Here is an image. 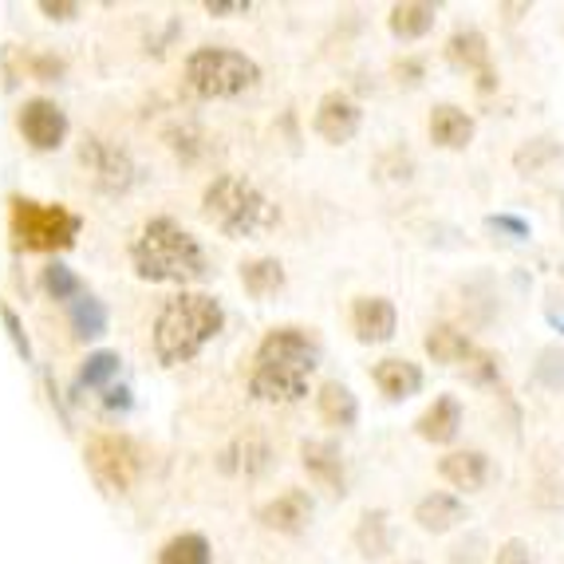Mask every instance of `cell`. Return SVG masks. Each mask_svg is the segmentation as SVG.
I'll use <instances>...</instances> for the list:
<instances>
[{
  "mask_svg": "<svg viewBox=\"0 0 564 564\" xmlns=\"http://www.w3.org/2000/svg\"><path fill=\"white\" fill-rule=\"evenodd\" d=\"M289 284V273L276 257H253V261L241 264V289L253 296V301H269L276 292H284Z\"/></svg>",
  "mask_w": 564,
  "mask_h": 564,
  "instance_id": "d4e9b609",
  "label": "cell"
},
{
  "mask_svg": "<svg viewBox=\"0 0 564 564\" xmlns=\"http://www.w3.org/2000/svg\"><path fill=\"white\" fill-rule=\"evenodd\" d=\"M40 12L47 20H76L84 12V4H76V0H40Z\"/></svg>",
  "mask_w": 564,
  "mask_h": 564,
  "instance_id": "836d02e7",
  "label": "cell"
},
{
  "mask_svg": "<svg viewBox=\"0 0 564 564\" xmlns=\"http://www.w3.org/2000/svg\"><path fill=\"white\" fill-rule=\"evenodd\" d=\"M131 269L147 284H198L209 276V257L202 241L174 217H151L131 241Z\"/></svg>",
  "mask_w": 564,
  "mask_h": 564,
  "instance_id": "7a4b0ae2",
  "label": "cell"
},
{
  "mask_svg": "<svg viewBox=\"0 0 564 564\" xmlns=\"http://www.w3.org/2000/svg\"><path fill=\"white\" fill-rule=\"evenodd\" d=\"M9 234L24 253H64L84 234V217L59 202H36L24 194L9 198Z\"/></svg>",
  "mask_w": 564,
  "mask_h": 564,
  "instance_id": "8992f818",
  "label": "cell"
},
{
  "mask_svg": "<svg viewBox=\"0 0 564 564\" xmlns=\"http://www.w3.org/2000/svg\"><path fill=\"white\" fill-rule=\"evenodd\" d=\"M351 332L359 344H391L399 332V312L387 296H356L351 301Z\"/></svg>",
  "mask_w": 564,
  "mask_h": 564,
  "instance_id": "8fae6325",
  "label": "cell"
},
{
  "mask_svg": "<svg viewBox=\"0 0 564 564\" xmlns=\"http://www.w3.org/2000/svg\"><path fill=\"white\" fill-rule=\"evenodd\" d=\"M122 371V356L111 348L87 351V359L76 371V391H107L115 387V376Z\"/></svg>",
  "mask_w": 564,
  "mask_h": 564,
  "instance_id": "4316f807",
  "label": "cell"
},
{
  "mask_svg": "<svg viewBox=\"0 0 564 564\" xmlns=\"http://www.w3.org/2000/svg\"><path fill=\"white\" fill-rule=\"evenodd\" d=\"M17 131L20 139L29 142L32 151L47 154V151H59L67 142V131H72V122H67V111L56 104V99H24L17 111Z\"/></svg>",
  "mask_w": 564,
  "mask_h": 564,
  "instance_id": "9c48e42d",
  "label": "cell"
},
{
  "mask_svg": "<svg viewBox=\"0 0 564 564\" xmlns=\"http://www.w3.org/2000/svg\"><path fill=\"white\" fill-rule=\"evenodd\" d=\"M438 474L443 481H451L454 489H481L489 481V454L486 451H451L438 458Z\"/></svg>",
  "mask_w": 564,
  "mask_h": 564,
  "instance_id": "44dd1931",
  "label": "cell"
},
{
  "mask_svg": "<svg viewBox=\"0 0 564 564\" xmlns=\"http://www.w3.org/2000/svg\"><path fill=\"white\" fill-rule=\"evenodd\" d=\"M40 289H44L47 301H56V304H72L76 296L87 292L84 281H79V273L64 261H47L44 269H40Z\"/></svg>",
  "mask_w": 564,
  "mask_h": 564,
  "instance_id": "83f0119b",
  "label": "cell"
},
{
  "mask_svg": "<svg viewBox=\"0 0 564 564\" xmlns=\"http://www.w3.org/2000/svg\"><path fill=\"white\" fill-rule=\"evenodd\" d=\"M324 348L301 324H281L264 332L253 351V371H249V395L269 406H292L308 395L312 376L321 371Z\"/></svg>",
  "mask_w": 564,
  "mask_h": 564,
  "instance_id": "6da1fadb",
  "label": "cell"
},
{
  "mask_svg": "<svg viewBox=\"0 0 564 564\" xmlns=\"http://www.w3.org/2000/svg\"><path fill=\"white\" fill-rule=\"evenodd\" d=\"M351 541H356L364 561H387V556L395 553V525H391V513H387V509H367L364 518L356 521Z\"/></svg>",
  "mask_w": 564,
  "mask_h": 564,
  "instance_id": "d6986e66",
  "label": "cell"
},
{
  "mask_svg": "<svg viewBox=\"0 0 564 564\" xmlns=\"http://www.w3.org/2000/svg\"><path fill=\"white\" fill-rule=\"evenodd\" d=\"M131 403H134V399H131V387H107V391H104V411L107 414H127V411H131Z\"/></svg>",
  "mask_w": 564,
  "mask_h": 564,
  "instance_id": "e575fe53",
  "label": "cell"
},
{
  "mask_svg": "<svg viewBox=\"0 0 564 564\" xmlns=\"http://www.w3.org/2000/svg\"><path fill=\"white\" fill-rule=\"evenodd\" d=\"M0 321H4V332H9L12 348H17V356L24 359V364H32V339H29V328H24V321H20V312L12 308V304H0Z\"/></svg>",
  "mask_w": 564,
  "mask_h": 564,
  "instance_id": "4dcf8cb0",
  "label": "cell"
},
{
  "mask_svg": "<svg viewBox=\"0 0 564 564\" xmlns=\"http://www.w3.org/2000/svg\"><path fill=\"white\" fill-rule=\"evenodd\" d=\"M312 509L316 506H312L308 489H284V494H276L273 501H264V506L257 509V521H261L264 529H273V533L296 536L308 529Z\"/></svg>",
  "mask_w": 564,
  "mask_h": 564,
  "instance_id": "7c38bea8",
  "label": "cell"
},
{
  "mask_svg": "<svg viewBox=\"0 0 564 564\" xmlns=\"http://www.w3.org/2000/svg\"><path fill=\"white\" fill-rule=\"evenodd\" d=\"M154 564H214V549L202 533H178L159 549Z\"/></svg>",
  "mask_w": 564,
  "mask_h": 564,
  "instance_id": "f1b7e54d",
  "label": "cell"
},
{
  "mask_svg": "<svg viewBox=\"0 0 564 564\" xmlns=\"http://www.w3.org/2000/svg\"><path fill=\"white\" fill-rule=\"evenodd\" d=\"M301 462L316 486L332 489V494H344L348 474H344V454H339V446L332 438H308L301 446Z\"/></svg>",
  "mask_w": 564,
  "mask_h": 564,
  "instance_id": "2e32d148",
  "label": "cell"
},
{
  "mask_svg": "<svg viewBox=\"0 0 564 564\" xmlns=\"http://www.w3.org/2000/svg\"><path fill=\"white\" fill-rule=\"evenodd\" d=\"M462 419H466L462 399L458 395H438L423 414H419V419H414V431H419V438L431 443V446H451L462 431Z\"/></svg>",
  "mask_w": 564,
  "mask_h": 564,
  "instance_id": "5bb4252c",
  "label": "cell"
},
{
  "mask_svg": "<svg viewBox=\"0 0 564 564\" xmlns=\"http://www.w3.org/2000/svg\"><path fill=\"white\" fill-rule=\"evenodd\" d=\"M79 162L91 174V186L99 194H111V198L127 194L134 186V178H139V166H134L131 151H122L119 142L99 139V134H87L79 142Z\"/></svg>",
  "mask_w": 564,
  "mask_h": 564,
  "instance_id": "ba28073f",
  "label": "cell"
},
{
  "mask_svg": "<svg viewBox=\"0 0 564 564\" xmlns=\"http://www.w3.org/2000/svg\"><path fill=\"white\" fill-rule=\"evenodd\" d=\"M273 458H276L273 446L264 443V438L245 434V438H234L226 451L217 454V466H221V474H229V478H261V474L273 466Z\"/></svg>",
  "mask_w": 564,
  "mask_h": 564,
  "instance_id": "4fadbf2b",
  "label": "cell"
},
{
  "mask_svg": "<svg viewBox=\"0 0 564 564\" xmlns=\"http://www.w3.org/2000/svg\"><path fill=\"white\" fill-rule=\"evenodd\" d=\"M494 564H536V556H533V549H529V541H521V536H509L506 545H498Z\"/></svg>",
  "mask_w": 564,
  "mask_h": 564,
  "instance_id": "d6a6232c",
  "label": "cell"
},
{
  "mask_svg": "<svg viewBox=\"0 0 564 564\" xmlns=\"http://www.w3.org/2000/svg\"><path fill=\"white\" fill-rule=\"evenodd\" d=\"M446 64L458 67V72H478L481 91L494 87V76H489V40L478 29H458L446 40Z\"/></svg>",
  "mask_w": 564,
  "mask_h": 564,
  "instance_id": "e0dca14e",
  "label": "cell"
},
{
  "mask_svg": "<svg viewBox=\"0 0 564 564\" xmlns=\"http://www.w3.org/2000/svg\"><path fill=\"white\" fill-rule=\"evenodd\" d=\"M359 122H364V107L351 99L348 91H328L316 104V115H312V131L321 134L328 147H344L359 134Z\"/></svg>",
  "mask_w": 564,
  "mask_h": 564,
  "instance_id": "30bf717a",
  "label": "cell"
},
{
  "mask_svg": "<svg viewBox=\"0 0 564 564\" xmlns=\"http://www.w3.org/2000/svg\"><path fill=\"white\" fill-rule=\"evenodd\" d=\"M202 9H206L209 17H245L253 4H249V0H206Z\"/></svg>",
  "mask_w": 564,
  "mask_h": 564,
  "instance_id": "d590c367",
  "label": "cell"
},
{
  "mask_svg": "<svg viewBox=\"0 0 564 564\" xmlns=\"http://www.w3.org/2000/svg\"><path fill=\"white\" fill-rule=\"evenodd\" d=\"M316 411L328 426H339V431H351L359 423V399L348 383H339V379H328L321 383L316 391Z\"/></svg>",
  "mask_w": 564,
  "mask_h": 564,
  "instance_id": "7402d4cb",
  "label": "cell"
},
{
  "mask_svg": "<svg viewBox=\"0 0 564 564\" xmlns=\"http://www.w3.org/2000/svg\"><path fill=\"white\" fill-rule=\"evenodd\" d=\"M226 328V308L209 292H178L154 316L151 348L162 367L194 364Z\"/></svg>",
  "mask_w": 564,
  "mask_h": 564,
  "instance_id": "3957f363",
  "label": "cell"
},
{
  "mask_svg": "<svg viewBox=\"0 0 564 564\" xmlns=\"http://www.w3.org/2000/svg\"><path fill=\"white\" fill-rule=\"evenodd\" d=\"M371 383L383 391L387 399H411L423 391V367L414 364V359H403V356H387L371 367Z\"/></svg>",
  "mask_w": 564,
  "mask_h": 564,
  "instance_id": "ac0fdd59",
  "label": "cell"
},
{
  "mask_svg": "<svg viewBox=\"0 0 564 564\" xmlns=\"http://www.w3.org/2000/svg\"><path fill=\"white\" fill-rule=\"evenodd\" d=\"M202 217L217 229L221 237L234 241H249L261 237L281 221L276 202L264 194L257 182H249L245 174H217L206 189H202Z\"/></svg>",
  "mask_w": 564,
  "mask_h": 564,
  "instance_id": "277c9868",
  "label": "cell"
},
{
  "mask_svg": "<svg viewBox=\"0 0 564 564\" xmlns=\"http://www.w3.org/2000/svg\"><path fill=\"white\" fill-rule=\"evenodd\" d=\"M434 20H438V9L426 0H399L387 12V29L395 40H423L434 29Z\"/></svg>",
  "mask_w": 564,
  "mask_h": 564,
  "instance_id": "603a6c76",
  "label": "cell"
},
{
  "mask_svg": "<svg viewBox=\"0 0 564 564\" xmlns=\"http://www.w3.org/2000/svg\"><path fill=\"white\" fill-rule=\"evenodd\" d=\"M564 159V147L556 139H529L525 147H518V154H513V166L521 170V174H533V170H545L549 162Z\"/></svg>",
  "mask_w": 564,
  "mask_h": 564,
  "instance_id": "f546056e",
  "label": "cell"
},
{
  "mask_svg": "<svg viewBox=\"0 0 564 564\" xmlns=\"http://www.w3.org/2000/svg\"><path fill=\"white\" fill-rule=\"evenodd\" d=\"M462 521H466V501L454 498V494H443V489L419 498V506H414V525L423 529V533L443 536L451 529H458Z\"/></svg>",
  "mask_w": 564,
  "mask_h": 564,
  "instance_id": "ffe728a7",
  "label": "cell"
},
{
  "mask_svg": "<svg viewBox=\"0 0 564 564\" xmlns=\"http://www.w3.org/2000/svg\"><path fill=\"white\" fill-rule=\"evenodd\" d=\"M395 564H414V561H395Z\"/></svg>",
  "mask_w": 564,
  "mask_h": 564,
  "instance_id": "8d00e7d4",
  "label": "cell"
},
{
  "mask_svg": "<svg viewBox=\"0 0 564 564\" xmlns=\"http://www.w3.org/2000/svg\"><path fill=\"white\" fill-rule=\"evenodd\" d=\"M426 131H431L434 147H443V151H466L474 142V131H478V122H474L470 111H462L458 104H438L431 111V122H426Z\"/></svg>",
  "mask_w": 564,
  "mask_h": 564,
  "instance_id": "9a60e30c",
  "label": "cell"
},
{
  "mask_svg": "<svg viewBox=\"0 0 564 564\" xmlns=\"http://www.w3.org/2000/svg\"><path fill=\"white\" fill-rule=\"evenodd\" d=\"M536 379L545 387H561L564 383V351H556V348H549L545 356H541V364H536Z\"/></svg>",
  "mask_w": 564,
  "mask_h": 564,
  "instance_id": "1f68e13d",
  "label": "cell"
},
{
  "mask_svg": "<svg viewBox=\"0 0 564 564\" xmlns=\"http://www.w3.org/2000/svg\"><path fill=\"white\" fill-rule=\"evenodd\" d=\"M423 348H426V356H431L434 364H443V367L470 364V359L478 356V351H474V344H470V336H466V332H458L454 324H434V328L426 332Z\"/></svg>",
  "mask_w": 564,
  "mask_h": 564,
  "instance_id": "cb8c5ba5",
  "label": "cell"
},
{
  "mask_svg": "<svg viewBox=\"0 0 564 564\" xmlns=\"http://www.w3.org/2000/svg\"><path fill=\"white\" fill-rule=\"evenodd\" d=\"M67 324H72V336L79 344H91V339L107 336V304L95 296V292H84L76 301L67 304Z\"/></svg>",
  "mask_w": 564,
  "mask_h": 564,
  "instance_id": "484cf974",
  "label": "cell"
},
{
  "mask_svg": "<svg viewBox=\"0 0 564 564\" xmlns=\"http://www.w3.org/2000/svg\"><path fill=\"white\" fill-rule=\"evenodd\" d=\"M182 84H186V91L194 99L226 104V99H241V95L261 87V64L253 56L237 52V47L206 44V47H194L186 56Z\"/></svg>",
  "mask_w": 564,
  "mask_h": 564,
  "instance_id": "5b68a950",
  "label": "cell"
},
{
  "mask_svg": "<svg viewBox=\"0 0 564 564\" xmlns=\"http://www.w3.org/2000/svg\"><path fill=\"white\" fill-rule=\"evenodd\" d=\"M87 470H91L95 486L104 494H127L134 481L142 478V466H147V454L134 443L131 434H95L84 451Z\"/></svg>",
  "mask_w": 564,
  "mask_h": 564,
  "instance_id": "52a82bcc",
  "label": "cell"
}]
</instances>
